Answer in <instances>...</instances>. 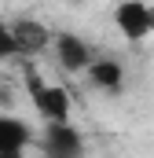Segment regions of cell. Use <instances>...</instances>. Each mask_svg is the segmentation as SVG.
<instances>
[{"label":"cell","mask_w":154,"mask_h":158,"mask_svg":"<svg viewBox=\"0 0 154 158\" xmlns=\"http://www.w3.org/2000/svg\"><path fill=\"white\" fill-rule=\"evenodd\" d=\"M11 26H15V37H18V52H37V48H44L51 40V33L40 22H33V19H18Z\"/></svg>","instance_id":"7"},{"label":"cell","mask_w":154,"mask_h":158,"mask_svg":"<svg viewBox=\"0 0 154 158\" xmlns=\"http://www.w3.org/2000/svg\"><path fill=\"white\" fill-rule=\"evenodd\" d=\"M15 55H22L18 52V37H15V26L0 19V63L4 59H15Z\"/></svg>","instance_id":"8"},{"label":"cell","mask_w":154,"mask_h":158,"mask_svg":"<svg viewBox=\"0 0 154 158\" xmlns=\"http://www.w3.org/2000/svg\"><path fill=\"white\" fill-rule=\"evenodd\" d=\"M33 147V129L11 110H0V158H26Z\"/></svg>","instance_id":"4"},{"label":"cell","mask_w":154,"mask_h":158,"mask_svg":"<svg viewBox=\"0 0 154 158\" xmlns=\"http://www.w3.org/2000/svg\"><path fill=\"white\" fill-rule=\"evenodd\" d=\"M84 77L92 81L95 88H103V92H121V85H125V66H121L117 59L95 55V59H92V66L84 70Z\"/></svg>","instance_id":"6"},{"label":"cell","mask_w":154,"mask_h":158,"mask_svg":"<svg viewBox=\"0 0 154 158\" xmlns=\"http://www.w3.org/2000/svg\"><path fill=\"white\" fill-rule=\"evenodd\" d=\"M26 96H30V107L37 110V118L44 125H63L70 121V92L59 88V85H48L44 77H37L33 70L26 74Z\"/></svg>","instance_id":"1"},{"label":"cell","mask_w":154,"mask_h":158,"mask_svg":"<svg viewBox=\"0 0 154 158\" xmlns=\"http://www.w3.org/2000/svg\"><path fill=\"white\" fill-rule=\"evenodd\" d=\"M114 26L125 40H143L154 33V4L151 0H121L114 7Z\"/></svg>","instance_id":"2"},{"label":"cell","mask_w":154,"mask_h":158,"mask_svg":"<svg viewBox=\"0 0 154 158\" xmlns=\"http://www.w3.org/2000/svg\"><path fill=\"white\" fill-rule=\"evenodd\" d=\"M40 155L44 158H84V136L77 132L70 121H63V125H44Z\"/></svg>","instance_id":"3"},{"label":"cell","mask_w":154,"mask_h":158,"mask_svg":"<svg viewBox=\"0 0 154 158\" xmlns=\"http://www.w3.org/2000/svg\"><path fill=\"white\" fill-rule=\"evenodd\" d=\"M51 48H55L59 66L70 70V74H84V70L92 66V59H95L92 48L77 37V33H55V37H51Z\"/></svg>","instance_id":"5"}]
</instances>
